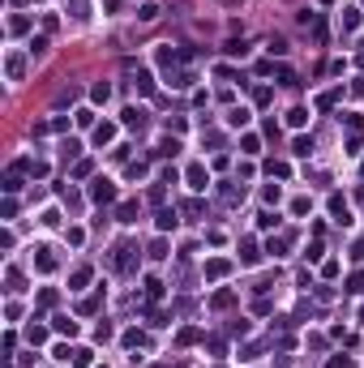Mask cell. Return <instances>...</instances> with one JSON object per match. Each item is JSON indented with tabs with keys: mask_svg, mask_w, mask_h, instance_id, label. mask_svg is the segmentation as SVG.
Masks as SVG:
<instances>
[{
	"mask_svg": "<svg viewBox=\"0 0 364 368\" xmlns=\"http://www.w3.org/2000/svg\"><path fill=\"white\" fill-rule=\"evenodd\" d=\"M112 266L120 270V274H133V270H137V248H133V244H116Z\"/></svg>",
	"mask_w": 364,
	"mask_h": 368,
	"instance_id": "cell-1",
	"label": "cell"
},
{
	"mask_svg": "<svg viewBox=\"0 0 364 368\" xmlns=\"http://www.w3.org/2000/svg\"><path fill=\"white\" fill-rule=\"evenodd\" d=\"M90 197L99 201V206H107V201H116V184H112V180H94V188H90Z\"/></svg>",
	"mask_w": 364,
	"mask_h": 368,
	"instance_id": "cell-2",
	"label": "cell"
},
{
	"mask_svg": "<svg viewBox=\"0 0 364 368\" xmlns=\"http://www.w3.org/2000/svg\"><path fill=\"white\" fill-rule=\"evenodd\" d=\"M189 184H193V188H206V184H210V176H206V167H189Z\"/></svg>",
	"mask_w": 364,
	"mask_h": 368,
	"instance_id": "cell-3",
	"label": "cell"
},
{
	"mask_svg": "<svg viewBox=\"0 0 364 368\" xmlns=\"http://www.w3.org/2000/svg\"><path fill=\"white\" fill-rule=\"evenodd\" d=\"M125 124H129V128H141V124H146V112H137V107H125Z\"/></svg>",
	"mask_w": 364,
	"mask_h": 368,
	"instance_id": "cell-4",
	"label": "cell"
},
{
	"mask_svg": "<svg viewBox=\"0 0 364 368\" xmlns=\"http://www.w3.org/2000/svg\"><path fill=\"white\" fill-rule=\"evenodd\" d=\"M112 137H116V128H112V124H99V128H94V141H99V146H107Z\"/></svg>",
	"mask_w": 364,
	"mask_h": 368,
	"instance_id": "cell-5",
	"label": "cell"
},
{
	"mask_svg": "<svg viewBox=\"0 0 364 368\" xmlns=\"http://www.w3.org/2000/svg\"><path fill=\"white\" fill-rule=\"evenodd\" d=\"M34 261H39V270H52V266H56V257H52V248H39V257H34Z\"/></svg>",
	"mask_w": 364,
	"mask_h": 368,
	"instance_id": "cell-6",
	"label": "cell"
},
{
	"mask_svg": "<svg viewBox=\"0 0 364 368\" xmlns=\"http://www.w3.org/2000/svg\"><path fill=\"white\" fill-rule=\"evenodd\" d=\"M360 26V9H347L343 13V30H356Z\"/></svg>",
	"mask_w": 364,
	"mask_h": 368,
	"instance_id": "cell-7",
	"label": "cell"
},
{
	"mask_svg": "<svg viewBox=\"0 0 364 368\" xmlns=\"http://www.w3.org/2000/svg\"><path fill=\"white\" fill-rule=\"evenodd\" d=\"M167 227H176V210H159V231H167Z\"/></svg>",
	"mask_w": 364,
	"mask_h": 368,
	"instance_id": "cell-8",
	"label": "cell"
},
{
	"mask_svg": "<svg viewBox=\"0 0 364 368\" xmlns=\"http://www.w3.org/2000/svg\"><path fill=\"white\" fill-rule=\"evenodd\" d=\"M240 261H245V266H253V261H257V244H253V240H245V253H240Z\"/></svg>",
	"mask_w": 364,
	"mask_h": 368,
	"instance_id": "cell-9",
	"label": "cell"
},
{
	"mask_svg": "<svg viewBox=\"0 0 364 368\" xmlns=\"http://www.w3.org/2000/svg\"><path fill=\"white\" fill-rule=\"evenodd\" d=\"M90 283V270H73V291H82Z\"/></svg>",
	"mask_w": 364,
	"mask_h": 368,
	"instance_id": "cell-10",
	"label": "cell"
},
{
	"mask_svg": "<svg viewBox=\"0 0 364 368\" xmlns=\"http://www.w3.org/2000/svg\"><path fill=\"white\" fill-rule=\"evenodd\" d=\"M133 214H137V201H125L120 206V223H133Z\"/></svg>",
	"mask_w": 364,
	"mask_h": 368,
	"instance_id": "cell-11",
	"label": "cell"
},
{
	"mask_svg": "<svg viewBox=\"0 0 364 368\" xmlns=\"http://www.w3.org/2000/svg\"><path fill=\"white\" fill-rule=\"evenodd\" d=\"M86 364H90V351L77 347V351H73V368H86Z\"/></svg>",
	"mask_w": 364,
	"mask_h": 368,
	"instance_id": "cell-12",
	"label": "cell"
},
{
	"mask_svg": "<svg viewBox=\"0 0 364 368\" xmlns=\"http://www.w3.org/2000/svg\"><path fill=\"white\" fill-rule=\"evenodd\" d=\"M9 77L22 81V56H9Z\"/></svg>",
	"mask_w": 364,
	"mask_h": 368,
	"instance_id": "cell-13",
	"label": "cell"
},
{
	"mask_svg": "<svg viewBox=\"0 0 364 368\" xmlns=\"http://www.w3.org/2000/svg\"><path fill=\"white\" fill-rule=\"evenodd\" d=\"M56 330H60V334H77V326H73L69 317H56Z\"/></svg>",
	"mask_w": 364,
	"mask_h": 368,
	"instance_id": "cell-14",
	"label": "cell"
},
{
	"mask_svg": "<svg viewBox=\"0 0 364 368\" xmlns=\"http://www.w3.org/2000/svg\"><path fill=\"white\" fill-rule=\"evenodd\" d=\"M210 278H218V274H227V261H210V270H206Z\"/></svg>",
	"mask_w": 364,
	"mask_h": 368,
	"instance_id": "cell-15",
	"label": "cell"
},
{
	"mask_svg": "<svg viewBox=\"0 0 364 368\" xmlns=\"http://www.w3.org/2000/svg\"><path fill=\"white\" fill-rule=\"evenodd\" d=\"M232 300H236L232 291H218V295H214V308H227V304H232Z\"/></svg>",
	"mask_w": 364,
	"mask_h": 368,
	"instance_id": "cell-16",
	"label": "cell"
},
{
	"mask_svg": "<svg viewBox=\"0 0 364 368\" xmlns=\"http://www.w3.org/2000/svg\"><path fill=\"white\" fill-rule=\"evenodd\" d=\"M94 99L107 103V99H112V86H107V81H103V86H94Z\"/></svg>",
	"mask_w": 364,
	"mask_h": 368,
	"instance_id": "cell-17",
	"label": "cell"
},
{
	"mask_svg": "<svg viewBox=\"0 0 364 368\" xmlns=\"http://www.w3.org/2000/svg\"><path fill=\"white\" fill-rule=\"evenodd\" d=\"M360 90H364V77H360Z\"/></svg>",
	"mask_w": 364,
	"mask_h": 368,
	"instance_id": "cell-18",
	"label": "cell"
}]
</instances>
